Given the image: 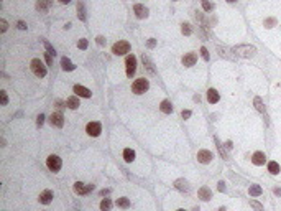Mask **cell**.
<instances>
[{
	"label": "cell",
	"instance_id": "obj_13",
	"mask_svg": "<svg viewBox=\"0 0 281 211\" xmlns=\"http://www.w3.org/2000/svg\"><path fill=\"white\" fill-rule=\"evenodd\" d=\"M199 198L204 201H209L210 198H212V191H210V188H207V186H201L199 188Z\"/></svg>",
	"mask_w": 281,
	"mask_h": 211
},
{
	"label": "cell",
	"instance_id": "obj_3",
	"mask_svg": "<svg viewBox=\"0 0 281 211\" xmlns=\"http://www.w3.org/2000/svg\"><path fill=\"white\" fill-rule=\"evenodd\" d=\"M148 88H150V83H148V79H145V78L137 79L135 83L132 84V91L135 92V94H143V92L148 91Z\"/></svg>",
	"mask_w": 281,
	"mask_h": 211
},
{
	"label": "cell",
	"instance_id": "obj_34",
	"mask_svg": "<svg viewBox=\"0 0 281 211\" xmlns=\"http://www.w3.org/2000/svg\"><path fill=\"white\" fill-rule=\"evenodd\" d=\"M250 205H252V208H253L255 211H263V206H262V205H260V203H258V201L252 200V201H250Z\"/></svg>",
	"mask_w": 281,
	"mask_h": 211
},
{
	"label": "cell",
	"instance_id": "obj_25",
	"mask_svg": "<svg viewBox=\"0 0 281 211\" xmlns=\"http://www.w3.org/2000/svg\"><path fill=\"white\" fill-rule=\"evenodd\" d=\"M77 17H79V20H85V10H84V3L79 2L77 3Z\"/></svg>",
	"mask_w": 281,
	"mask_h": 211
},
{
	"label": "cell",
	"instance_id": "obj_45",
	"mask_svg": "<svg viewBox=\"0 0 281 211\" xmlns=\"http://www.w3.org/2000/svg\"><path fill=\"white\" fill-rule=\"evenodd\" d=\"M219 191H225V183L224 181H219Z\"/></svg>",
	"mask_w": 281,
	"mask_h": 211
},
{
	"label": "cell",
	"instance_id": "obj_16",
	"mask_svg": "<svg viewBox=\"0 0 281 211\" xmlns=\"http://www.w3.org/2000/svg\"><path fill=\"white\" fill-rule=\"evenodd\" d=\"M53 200V191H50V190H44V191L40 195V201L43 203V205H50Z\"/></svg>",
	"mask_w": 281,
	"mask_h": 211
},
{
	"label": "cell",
	"instance_id": "obj_7",
	"mask_svg": "<svg viewBox=\"0 0 281 211\" xmlns=\"http://www.w3.org/2000/svg\"><path fill=\"white\" fill-rule=\"evenodd\" d=\"M85 131H87V134L91 137H97L100 134V131H102V125H100L99 122H89Z\"/></svg>",
	"mask_w": 281,
	"mask_h": 211
},
{
	"label": "cell",
	"instance_id": "obj_1",
	"mask_svg": "<svg viewBox=\"0 0 281 211\" xmlns=\"http://www.w3.org/2000/svg\"><path fill=\"white\" fill-rule=\"evenodd\" d=\"M234 53L243 56V58H250V56H253L256 53V48L252 46V45H238V46L234 48Z\"/></svg>",
	"mask_w": 281,
	"mask_h": 211
},
{
	"label": "cell",
	"instance_id": "obj_53",
	"mask_svg": "<svg viewBox=\"0 0 281 211\" xmlns=\"http://www.w3.org/2000/svg\"><path fill=\"white\" fill-rule=\"evenodd\" d=\"M59 2H61V3H69L71 0H59Z\"/></svg>",
	"mask_w": 281,
	"mask_h": 211
},
{
	"label": "cell",
	"instance_id": "obj_38",
	"mask_svg": "<svg viewBox=\"0 0 281 211\" xmlns=\"http://www.w3.org/2000/svg\"><path fill=\"white\" fill-rule=\"evenodd\" d=\"M77 46L81 48V50H85V48H87V40H79V43H77Z\"/></svg>",
	"mask_w": 281,
	"mask_h": 211
},
{
	"label": "cell",
	"instance_id": "obj_55",
	"mask_svg": "<svg viewBox=\"0 0 281 211\" xmlns=\"http://www.w3.org/2000/svg\"><path fill=\"white\" fill-rule=\"evenodd\" d=\"M219 211H225V208H220V209H219Z\"/></svg>",
	"mask_w": 281,
	"mask_h": 211
},
{
	"label": "cell",
	"instance_id": "obj_23",
	"mask_svg": "<svg viewBox=\"0 0 281 211\" xmlns=\"http://www.w3.org/2000/svg\"><path fill=\"white\" fill-rule=\"evenodd\" d=\"M217 51H219V55H220V56H224V58H227V59H235V56H232V55H230V50H227V48L217 46Z\"/></svg>",
	"mask_w": 281,
	"mask_h": 211
},
{
	"label": "cell",
	"instance_id": "obj_44",
	"mask_svg": "<svg viewBox=\"0 0 281 211\" xmlns=\"http://www.w3.org/2000/svg\"><path fill=\"white\" fill-rule=\"evenodd\" d=\"M97 45H100V46L105 45V38H104V36H97Z\"/></svg>",
	"mask_w": 281,
	"mask_h": 211
},
{
	"label": "cell",
	"instance_id": "obj_17",
	"mask_svg": "<svg viewBox=\"0 0 281 211\" xmlns=\"http://www.w3.org/2000/svg\"><path fill=\"white\" fill-rule=\"evenodd\" d=\"M265 160H266V157H265L263 152H255L253 157H252V162H253L255 165H263Z\"/></svg>",
	"mask_w": 281,
	"mask_h": 211
},
{
	"label": "cell",
	"instance_id": "obj_30",
	"mask_svg": "<svg viewBox=\"0 0 281 211\" xmlns=\"http://www.w3.org/2000/svg\"><path fill=\"white\" fill-rule=\"evenodd\" d=\"M143 64H145V66H146V70H148V71H150V73H151V74H153V73H154L153 63H151V61H150V59H148V56H145V55H143Z\"/></svg>",
	"mask_w": 281,
	"mask_h": 211
},
{
	"label": "cell",
	"instance_id": "obj_14",
	"mask_svg": "<svg viewBox=\"0 0 281 211\" xmlns=\"http://www.w3.org/2000/svg\"><path fill=\"white\" fill-rule=\"evenodd\" d=\"M74 92L79 97H91V91H89L87 88H84V86H79V84L74 86Z\"/></svg>",
	"mask_w": 281,
	"mask_h": 211
},
{
	"label": "cell",
	"instance_id": "obj_22",
	"mask_svg": "<svg viewBox=\"0 0 281 211\" xmlns=\"http://www.w3.org/2000/svg\"><path fill=\"white\" fill-rule=\"evenodd\" d=\"M160 109H161V112H165V114H171V112H173V106H171L169 101H163Z\"/></svg>",
	"mask_w": 281,
	"mask_h": 211
},
{
	"label": "cell",
	"instance_id": "obj_10",
	"mask_svg": "<svg viewBox=\"0 0 281 211\" xmlns=\"http://www.w3.org/2000/svg\"><path fill=\"white\" fill-rule=\"evenodd\" d=\"M196 61H197L196 53H186V55L182 56V64H184V66H194Z\"/></svg>",
	"mask_w": 281,
	"mask_h": 211
},
{
	"label": "cell",
	"instance_id": "obj_19",
	"mask_svg": "<svg viewBox=\"0 0 281 211\" xmlns=\"http://www.w3.org/2000/svg\"><path fill=\"white\" fill-rule=\"evenodd\" d=\"M66 106L69 109H77L79 107V97L77 96H71V97H68V101H66Z\"/></svg>",
	"mask_w": 281,
	"mask_h": 211
},
{
	"label": "cell",
	"instance_id": "obj_24",
	"mask_svg": "<svg viewBox=\"0 0 281 211\" xmlns=\"http://www.w3.org/2000/svg\"><path fill=\"white\" fill-rule=\"evenodd\" d=\"M61 66H63V70H64V71H72V70H74V64L69 61L66 56H64V58L61 59Z\"/></svg>",
	"mask_w": 281,
	"mask_h": 211
},
{
	"label": "cell",
	"instance_id": "obj_6",
	"mask_svg": "<svg viewBox=\"0 0 281 211\" xmlns=\"http://www.w3.org/2000/svg\"><path fill=\"white\" fill-rule=\"evenodd\" d=\"M125 64H127V76H128V78H132V76L135 74V71H137V58L133 55H128Z\"/></svg>",
	"mask_w": 281,
	"mask_h": 211
},
{
	"label": "cell",
	"instance_id": "obj_31",
	"mask_svg": "<svg viewBox=\"0 0 281 211\" xmlns=\"http://www.w3.org/2000/svg\"><path fill=\"white\" fill-rule=\"evenodd\" d=\"M181 31H182V35L189 36L191 33H193V28H191L189 23H182V25H181Z\"/></svg>",
	"mask_w": 281,
	"mask_h": 211
},
{
	"label": "cell",
	"instance_id": "obj_32",
	"mask_svg": "<svg viewBox=\"0 0 281 211\" xmlns=\"http://www.w3.org/2000/svg\"><path fill=\"white\" fill-rule=\"evenodd\" d=\"M255 107H256V111H260V112H265V106H263V101L260 99V97H255Z\"/></svg>",
	"mask_w": 281,
	"mask_h": 211
},
{
	"label": "cell",
	"instance_id": "obj_12",
	"mask_svg": "<svg viewBox=\"0 0 281 211\" xmlns=\"http://www.w3.org/2000/svg\"><path fill=\"white\" fill-rule=\"evenodd\" d=\"M133 10H135V15H137L138 18H146V17H148V9H146L145 5L137 3V5L133 7Z\"/></svg>",
	"mask_w": 281,
	"mask_h": 211
},
{
	"label": "cell",
	"instance_id": "obj_15",
	"mask_svg": "<svg viewBox=\"0 0 281 211\" xmlns=\"http://www.w3.org/2000/svg\"><path fill=\"white\" fill-rule=\"evenodd\" d=\"M51 3H53V0H38V2H36V10L46 12L51 7Z\"/></svg>",
	"mask_w": 281,
	"mask_h": 211
},
{
	"label": "cell",
	"instance_id": "obj_46",
	"mask_svg": "<svg viewBox=\"0 0 281 211\" xmlns=\"http://www.w3.org/2000/svg\"><path fill=\"white\" fill-rule=\"evenodd\" d=\"M181 116L184 117V119H187V117H191V111H182V112H181Z\"/></svg>",
	"mask_w": 281,
	"mask_h": 211
},
{
	"label": "cell",
	"instance_id": "obj_29",
	"mask_svg": "<svg viewBox=\"0 0 281 211\" xmlns=\"http://www.w3.org/2000/svg\"><path fill=\"white\" fill-rule=\"evenodd\" d=\"M117 206L119 208H130V200L128 198H119L117 200Z\"/></svg>",
	"mask_w": 281,
	"mask_h": 211
},
{
	"label": "cell",
	"instance_id": "obj_49",
	"mask_svg": "<svg viewBox=\"0 0 281 211\" xmlns=\"http://www.w3.org/2000/svg\"><path fill=\"white\" fill-rule=\"evenodd\" d=\"M51 61H53L51 55H50V53H46V63H48V64H51Z\"/></svg>",
	"mask_w": 281,
	"mask_h": 211
},
{
	"label": "cell",
	"instance_id": "obj_56",
	"mask_svg": "<svg viewBox=\"0 0 281 211\" xmlns=\"http://www.w3.org/2000/svg\"><path fill=\"white\" fill-rule=\"evenodd\" d=\"M176 211H186V209H176Z\"/></svg>",
	"mask_w": 281,
	"mask_h": 211
},
{
	"label": "cell",
	"instance_id": "obj_11",
	"mask_svg": "<svg viewBox=\"0 0 281 211\" xmlns=\"http://www.w3.org/2000/svg\"><path fill=\"white\" fill-rule=\"evenodd\" d=\"M50 120H51L53 125H56V127H63V124H64V117H63L61 112H53Z\"/></svg>",
	"mask_w": 281,
	"mask_h": 211
},
{
	"label": "cell",
	"instance_id": "obj_8",
	"mask_svg": "<svg viewBox=\"0 0 281 211\" xmlns=\"http://www.w3.org/2000/svg\"><path fill=\"white\" fill-rule=\"evenodd\" d=\"M92 190H94V185H87V186H85L84 183H81V181L74 183V191L77 195H87L89 191H92Z\"/></svg>",
	"mask_w": 281,
	"mask_h": 211
},
{
	"label": "cell",
	"instance_id": "obj_54",
	"mask_svg": "<svg viewBox=\"0 0 281 211\" xmlns=\"http://www.w3.org/2000/svg\"><path fill=\"white\" fill-rule=\"evenodd\" d=\"M227 2H230V3H234V2H237V0H227Z\"/></svg>",
	"mask_w": 281,
	"mask_h": 211
},
{
	"label": "cell",
	"instance_id": "obj_39",
	"mask_svg": "<svg viewBox=\"0 0 281 211\" xmlns=\"http://www.w3.org/2000/svg\"><path fill=\"white\" fill-rule=\"evenodd\" d=\"M201 53H202V58H204L206 61H209V51H207V48L202 46V48H201Z\"/></svg>",
	"mask_w": 281,
	"mask_h": 211
},
{
	"label": "cell",
	"instance_id": "obj_18",
	"mask_svg": "<svg viewBox=\"0 0 281 211\" xmlns=\"http://www.w3.org/2000/svg\"><path fill=\"white\" fill-rule=\"evenodd\" d=\"M174 186L179 190V191H189V185H187V181L186 180H182V178H179V180L174 181Z\"/></svg>",
	"mask_w": 281,
	"mask_h": 211
},
{
	"label": "cell",
	"instance_id": "obj_2",
	"mask_svg": "<svg viewBox=\"0 0 281 211\" xmlns=\"http://www.w3.org/2000/svg\"><path fill=\"white\" fill-rule=\"evenodd\" d=\"M30 68H31V71H33L35 74L38 76V78H44V76H46V66L43 64L41 59H38V58L31 59Z\"/></svg>",
	"mask_w": 281,
	"mask_h": 211
},
{
	"label": "cell",
	"instance_id": "obj_28",
	"mask_svg": "<svg viewBox=\"0 0 281 211\" xmlns=\"http://www.w3.org/2000/svg\"><path fill=\"white\" fill-rule=\"evenodd\" d=\"M110 208H112V201L109 200V198H105V200L100 201V209L102 211H110Z\"/></svg>",
	"mask_w": 281,
	"mask_h": 211
},
{
	"label": "cell",
	"instance_id": "obj_48",
	"mask_svg": "<svg viewBox=\"0 0 281 211\" xmlns=\"http://www.w3.org/2000/svg\"><path fill=\"white\" fill-rule=\"evenodd\" d=\"M194 15H196V18L199 20V22H204V17H202V13H199V12H196Z\"/></svg>",
	"mask_w": 281,
	"mask_h": 211
},
{
	"label": "cell",
	"instance_id": "obj_51",
	"mask_svg": "<svg viewBox=\"0 0 281 211\" xmlns=\"http://www.w3.org/2000/svg\"><path fill=\"white\" fill-rule=\"evenodd\" d=\"M225 147H227V148H232V142H230V140H229V142H227V144H225Z\"/></svg>",
	"mask_w": 281,
	"mask_h": 211
},
{
	"label": "cell",
	"instance_id": "obj_42",
	"mask_svg": "<svg viewBox=\"0 0 281 211\" xmlns=\"http://www.w3.org/2000/svg\"><path fill=\"white\" fill-rule=\"evenodd\" d=\"M43 122H44V116L40 114L38 117H36V124H38V125H43Z\"/></svg>",
	"mask_w": 281,
	"mask_h": 211
},
{
	"label": "cell",
	"instance_id": "obj_47",
	"mask_svg": "<svg viewBox=\"0 0 281 211\" xmlns=\"http://www.w3.org/2000/svg\"><path fill=\"white\" fill-rule=\"evenodd\" d=\"M17 25H18V28H20V30H26V25H25V22H18Z\"/></svg>",
	"mask_w": 281,
	"mask_h": 211
},
{
	"label": "cell",
	"instance_id": "obj_52",
	"mask_svg": "<svg viewBox=\"0 0 281 211\" xmlns=\"http://www.w3.org/2000/svg\"><path fill=\"white\" fill-rule=\"evenodd\" d=\"M275 193H276V195H281V190H279V188H275Z\"/></svg>",
	"mask_w": 281,
	"mask_h": 211
},
{
	"label": "cell",
	"instance_id": "obj_43",
	"mask_svg": "<svg viewBox=\"0 0 281 211\" xmlns=\"http://www.w3.org/2000/svg\"><path fill=\"white\" fill-rule=\"evenodd\" d=\"M154 45H156V40H154V38H150V40H148V48H154Z\"/></svg>",
	"mask_w": 281,
	"mask_h": 211
},
{
	"label": "cell",
	"instance_id": "obj_41",
	"mask_svg": "<svg viewBox=\"0 0 281 211\" xmlns=\"http://www.w3.org/2000/svg\"><path fill=\"white\" fill-rule=\"evenodd\" d=\"M215 142H217V140H215ZM217 148H219V152H220V155H222V157H224V158H225V160H227V153H225V150L222 148V145L219 144V142H217Z\"/></svg>",
	"mask_w": 281,
	"mask_h": 211
},
{
	"label": "cell",
	"instance_id": "obj_40",
	"mask_svg": "<svg viewBox=\"0 0 281 211\" xmlns=\"http://www.w3.org/2000/svg\"><path fill=\"white\" fill-rule=\"evenodd\" d=\"M7 27H9V25H7V22H5V20H0V31H2V33H3V31H7Z\"/></svg>",
	"mask_w": 281,
	"mask_h": 211
},
{
	"label": "cell",
	"instance_id": "obj_27",
	"mask_svg": "<svg viewBox=\"0 0 281 211\" xmlns=\"http://www.w3.org/2000/svg\"><path fill=\"white\" fill-rule=\"evenodd\" d=\"M268 170H270V173H273V175H278V173H279V165L276 163V162H270V163H268Z\"/></svg>",
	"mask_w": 281,
	"mask_h": 211
},
{
	"label": "cell",
	"instance_id": "obj_21",
	"mask_svg": "<svg viewBox=\"0 0 281 211\" xmlns=\"http://www.w3.org/2000/svg\"><path fill=\"white\" fill-rule=\"evenodd\" d=\"M248 193H250V196H260V195L263 193V190H262L260 185H252L250 190H248Z\"/></svg>",
	"mask_w": 281,
	"mask_h": 211
},
{
	"label": "cell",
	"instance_id": "obj_5",
	"mask_svg": "<svg viewBox=\"0 0 281 211\" xmlns=\"http://www.w3.org/2000/svg\"><path fill=\"white\" fill-rule=\"evenodd\" d=\"M46 165L51 172H59L61 170V158L58 155H50L46 160Z\"/></svg>",
	"mask_w": 281,
	"mask_h": 211
},
{
	"label": "cell",
	"instance_id": "obj_9",
	"mask_svg": "<svg viewBox=\"0 0 281 211\" xmlns=\"http://www.w3.org/2000/svg\"><path fill=\"white\" fill-rule=\"evenodd\" d=\"M197 160L201 162V163H209V162L212 160V152H210V150H199Z\"/></svg>",
	"mask_w": 281,
	"mask_h": 211
},
{
	"label": "cell",
	"instance_id": "obj_20",
	"mask_svg": "<svg viewBox=\"0 0 281 211\" xmlns=\"http://www.w3.org/2000/svg\"><path fill=\"white\" fill-rule=\"evenodd\" d=\"M207 101L212 102V104L219 102V92L215 91V89H209V91H207Z\"/></svg>",
	"mask_w": 281,
	"mask_h": 211
},
{
	"label": "cell",
	"instance_id": "obj_26",
	"mask_svg": "<svg viewBox=\"0 0 281 211\" xmlns=\"http://www.w3.org/2000/svg\"><path fill=\"white\" fill-rule=\"evenodd\" d=\"M123 158H125V162H132L133 158H135V152H133L132 148H125L123 150Z\"/></svg>",
	"mask_w": 281,
	"mask_h": 211
},
{
	"label": "cell",
	"instance_id": "obj_37",
	"mask_svg": "<svg viewBox=\"0 0 281 211\" xmlns=\"http://www.w3.org/2000/svg\"><path fill=\"white\" fill-rule=\"evenodd\" d=\"M44 46H46V50H48V53H50V55H51V56H54V55H56L54 48H53V46H51V45H50V43H48V41H44Z\"/></svg>",
	"mask_w": 281,
	"mask_h": 211
},
{
	"label": "cell",
	"instance_id": "obj_36",
	"mask_svg": "<svg viewBox=\"0 0 281 211\" xmlns=\"http://www.w3.org/2000/svg\"><path fill=\"white\" fill-rule=\"evenodd\" d=\"M273 25H276L275 18H266V20H265V27H266V28H271Z\"/></svg>",
	"mask_w": 281,
	"mask_h": 211
},
{
	"label": "cell",
	"instance_id": "obj_50",
	"mask_svg": "<svg viewBox=\"0 0 281 211\" xmlns=\"http://www.w3.org/2000/svg\"><path fill=\"white\" fill-rule=\"evenodd\" d=\"M110 191H109V190H102V191H100V195H102V196H105V195H109Z\"/></svg>",
	"mask_w": 281,
	"mask_h": 211
},
{
	"label": "cell",
	"instance_id": "obj_35",
	"mask_svg": "<svg viewBox=\"0 0 281 211\" xmlns=\"http://www.w3.org/2000/svg\"><path fill=\"white\" fill-rule=\"evenodd\" d=\"M0 99H2V106H7V102H9V97H7V92L5 91H0Z\"/></svg>",
	"mask_w": 281,
	"mask_h": 211
},
{
	"label": "cell",
	"instance_id": "obj_33",
	"mask_svg": "<svg viewBox=\"0 0 281 211\" xmlns=\"http://www.w3.org/2000/svg\"><path fill=\"white\" fill-rule=\"evenodd\" d=\"M202 9H204L206 12H210L214 9V3L209 2V0H202Z\"/></svg>",
	"mask_w": 281,
	"mask_h": 211
},
{
	"label": "cell",
	"instance_id": "obj_4",
	"mask_svg": "<svg viewBox=\"0 0 281 211\" xmlns=\"http://www.w3.org/2000/svg\"><path fill=\"white\" fill-rule=\"evenodd\" d=\"M130 51V43L128 41H117L112 46V53L113 55H125Z\"/></svg>",
	"mask_w": 281,
	"mask_h": 211
}]
</instances>
